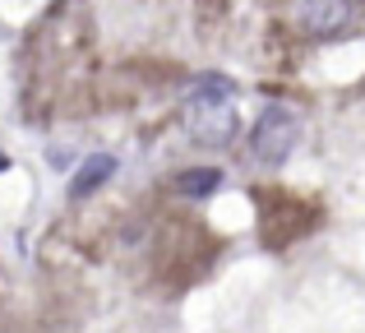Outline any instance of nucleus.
<instances>
[{
	"label": "nucleus",
	"instance_id": "5",
	"mask_svg": "<svg viewBox=\"0 0 365 333\" xmlns=\"http://www.w3.org/2000/svg\"><path fill=\"white\" fill-rule=\"evenodd\" d=\"M171 185H176L185 199H208L217 185H222V171H217V167H190V171H176Z\"/></svg>",
	"mask_w": 365,
	"mask_h": 333
},
{
	"label": "nucleus",
	"instance_id": "1",
	"mask_svg": "<svg viewBox=\"0 0 365 333\" xmlns=\"http://www.w3.org/2000/svg\"><path fill=\"white\" fill-rule=\"evenodd\" d=\"M236 83L222 79V74H204V79L195 83V93H190L185 102V130L199 139V144H227V139L236 135Z\"/></svg>",
	"mask_w": 365,
	"mask_h": 333
},
{
	"label": "nucleus",
	"instance_id": "4",
	"mask_svg": "<svg viewBox=\"0 0 365 333\" xmlns=\"http://www.w3.org/2000/svg\"><path fill=\"white\" fill-rule=\"evenodd\" d=\"M111 176H116V158H111V153H93L88 163L74 171V180H70V199H88L93 190H102Z\"/></svg>",
	"mask_w": 365,
	"mask_h": 333
},
{
	"label": "nucleus",
	"instance_id": "6",
	"mask_svg": "<svg viewBox=\"0 0 365 333\" xmlns=\"http://www.w3.org/2000/svg\"><path fill=\"white\" fill-rule=\"evenodd\" d=\"M5 167H9V158H5V153H0V171H5Z\"/></svg>",
	"mask_w": 365,
	"mask_h": 333
},
{
	"label": "nucleus",
	"instance_id": "3",
	"mask_svg": "<svg viewBox=\"0 0 365 333\" xmlns=\"http://www.w3.org/2000/svg\"><path fill=\"white\" fill-rule=\"evenodd\" d=\"M296 14H301L305 33L333 37V33H342V28L356 19V0H301V5H296Z\"/></svg>",
	"mask_w": 365,
	"mask_h": 333
},
{
	"label": "nucleus",
	"instance_id": "2",
	"mask_svg": "<svg viewBox=\"0 0 365 333\" xmlns=\"http://www.w3.org/2000/svg\"><path fill=\"white\" fill-rule=\"evenodd\" d=\"M296 144H301V116L282 102L264 107V116L255 121V135H250V153L264 167H282Z\"/></svg>",
	"mask_w": 365,
	"mask_h": 333
}]
</instances>
